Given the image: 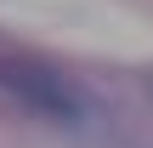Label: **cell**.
<instances>
[{
	"label": "cell",
	"mask_w": 153,
	"mask_h": 148,
	"mask_svg": "<svg viewBox=\"0 0 153 148\" xmlns=\"http://www.w3.org/2000/svg\"><path fill=\"white\" fill-rule=\"evenodd\" d=\"M0 97L34 120H51V125H68L79 131L91 120V97L74 74H57V68H40V63H6L0 68Z\"/></svg>",
	"instance_id": "cell-1"
},
{
	"label": "cell",
	"mask_w": 153,
	"mask_h": 148,
	"mask_svg": "<svg viewBox=\"0 0 153 148\" xmlns=\"http://www.w3.org/2000/svg\"><path fill=\"white\" fill-rule=\"evenodd\" d=\"M148 97H153V74H148Z\"/></svg>",
	"instance_id": "cell-2"
}]
</instances>
